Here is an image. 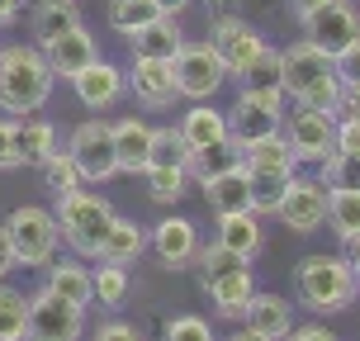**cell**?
Segmentation results:
<instances>
[{
    "instance_id": "1",
    "label": "cell",
    "mask_w": 360,
    "mask_h": 341,
    "mask_svg": "<svg viewBox=\"0 0 360 341\" xmlns=\"http://www.w3.org/2000/svg\"><path fill=\"white\" fill-rule=\"evenodd\" d=\"M53 67L38 43H10L0 48V109L5 114H38L53 95Z\"/></svg>"
},
{
    "instance_id": "2",
    "label": "cell",
    "mask_w": 360,
    "mask_h": 341,
    "mask_svg": "<svg viewBox=\"0 0 360 341\" xmlns=\"http://www.w3.org/2000/svg\"><path fill=\"white\" fill-rule=\"evenodd\" d=\"M346 67H337L327 53H318L313 43H294L289 53H280V90L294 105H313V109H332L337 90H342Z\"/></svg>"
},
{
    "instance_id": "3",
    "label": "cell",
    "mask_w": 360,
    "mask_h": 341,
    "mask_svg": "<svg viewBox=\"0 0 360 341\" xmlns=\"http://www.w3.org/2000/svg\"><path fill=\"white\" fill-rule=\"evenodd\" d=\"M294 289H299L304 308H313V313H342V308H351L360 280H356V266H351L342 252L337 256L318 252V256H304V261H299Z\"/></svg>"
},
{
    "instance_id": "4",
    "label": "cell",
    "mask_w": 360,
    "mask_h": 341,
    "mask_svg": "<svg viewBox=\"0 0 360 341\" xmlns=\"http://www.w3.org/2000/svg\"><path fill=\"white\" fill-rule=\"evenodd\" d=\"M57 233L72 247L76 256H100L109 223H114V204L100 199L95 190H72V195H57Z\"/></svg>"
},
{
    "instance_id": "5",
    "label": "cell",
    "mask_w": 360,
    "mask_h": 341,
    "mask_svg": "<svg viewBox=\"0 0 360 341\" xmlns=\"http://www.w3.org/2000/svg\"><path fill=\"white\" fill-rule=\"evenodd\" d=\"M5 237H10V247H15V261L19 266H48L57 256V218L48 209H38V204H19L15 214L5 218Z\"/></svg>"
},
{
    "instance_id": "6",
    "label": "cell",
    "mask_w": 360,
    "mask_h": 341,
    "mask_svg": "<svg viewBox=\"0 0 360 341\" xmlns=\"http://www.w3.org/2000/svg\"><path fill=\"white\" fill-rule=\"evenodd\" d=\"M308 29V43L327 53L337 67H346L351 57L360 53V24H356V10H351V0H327L323 10H313L304 19Z\"/></svg>"
},
{
    "instance_id": "7",
    "label": "cell",
    "mask_w": 360,
    "mask_h": 341,
    "mask_svg": "<svg viewBox=\"0 0 360 341\" xmlns=\"http://www.w3.org/2000/svg\"><path fill=\"white\" fill-rule=\"evenodd\" d=\"M280 119H285V90H275V86H242L233 114H228V133H233L237 143H256V138L280 133Z\"/></svg>"
},
{
    "instance_id": "8",
    "label": "cell",
    "mask_w": 360,
    "mask_h": 341,
    "mask_svg": "<svg viewBox=\"0 0 360 341\" xmlns=\"http://www.w3.org/2000/svg\"><path fill=\"white\" fill-rule=\"evenodd\" d=\"M86 332V308L57 299L53 289L29 294V313H24V341H81Z\"/></svg>"
},
{
    "instance_id": "9",
    "label": "cell",
    "mask_w": 360,
    "mask_h": 341,
    "mask_svg": "<svg viewBox=\"0 0 360 341\" xmlns=\"http://www.w3.org/2000/svg\"><path fill=\"white\" fill-rule=\"evenodd\" d=\"M171 76H176V95L180 100H214L218 90L228 86V72H223V62L214 57L209 43H185L171 62Z\"/></svg>"
},
{
    "instance_id": "10",
    "label": "cell",
    "mask_w": 360,
    "mask_h": 341,
    "mask_svg": "<svg viewBox=\"0 0 360 341\" xmlns=\"http://www.w3.org/2000/svg\"><path fill=\"white\" fill-rule=\"evenodd\" d=\"M67 157L76 162V171H81L86 185H105L109 176H119V166H114V138H109L105 119L76 124L72 138H67Z\"/></svg>"
},
{
    "instance_id": "11",
    "label": "cell",
    "mask_w": 360,
    "mask_h": 341,
    "mask_svg": "<svg viewBox=\"0 0 360 341\" xmlns=\"http://www.w3.org/2000/svg\"><path fill=\"white\" fill-rule=\"evenodd\" d=\"M280 128H285L280 138L294 152V162H323L327 152H332V128H337V119H332V109L294 105V114L280 119Z\"/></svg>"
},
{
    "instance_id": "12",
    "label": "cell",
    "mask_w": 360,
    "mask_h": 341,
    "mask_svg": "<svg viewBox=\"0 0 360 341\" xmlns=\"http://www.w3.org/2000/svg\"><path fill=\"white\" fill-rule=\"evenodd\" d=\"M275 218H285L289 233H318V228L327 223V185L294 171L289 185H285V195H280Z\"/></svg>"
},
{
    "instance_id": "13",
    "label": "cell",
    "mask_w": 360,
    "mask_h": 341,
    "mask_svg": "<svg viewBox=\"0 0 360 341\" xmlns=\"http://www.w3.org/2000/svg\"><path fill=\"white\" fill-rule=\"evenodd\" d=\"M209 48H214V57L223 62V72H228V76H247V67L261 57L266 43H261V34H256L247 19L218 15L214 19V34H209Z\"/></svg>"
},
{
    "instance_id": "14",
    "label": "cell",
    "mask_w": 360,
    "mask_h": 341,
    "mask_svg": "<svg viewBox=\"0 0 360 341\" xmlns=\"http://www.w3.org/2000/svg\"><path fill=\"white\" fill-rule=\"evenodd\" d=\"M43 57H48L53 76L72 81L76 72H86L90 62H100V43H95V34H90L86 24H76L67 34H57L53 43H43Z\"/></svg>"
},
{
    "instance_id": "15",
    "label": "cell",
    "mask_w": 360,
    "mask_h": 341,
    "mask_svg": "<svg viewBox=\"0 0 360 341\" xmlns=\"http://www.w3.org/2000/svg\"><path fill=\"white\" fill-rule=\"evenodd\" d=\"M53 152H57V128L48 119L19 114L10 124V162L15 166H43Z\"/></svg>"
},
{
    "instance_id": "16",
    "label": "cell",
    "mask_w": 360,
    "mask_h": 341,
    "mask_svg": "<svg viewBox=\"0 0 360 341\" xmlns=\"http://www.w3.org/2000/svg\"><path fill=\"white\" fill-rule=\"evenodd\" d=\"M124 86H133V95L143 100L147 109H166L176 105V76H171V62H147V57H133V72H124Z\"/></svg>"
},
{
    "instance_id": "17",
    "label": "cell",
    "mask_w": 360,
    "mask_h": 341,
    "mask_svg": "<svg viewBox=\"0 0 360 341\" xmlns=\"http://www.w3.org/2000/svg\"><path fill=\"white\" fill-rule=\"evenodd\" d=\"M72 90L86 109H109V105H119V95H124V72L100 57V62H90L86 72L72 76Z\"/></svg>"
},
{
    "instance_id": "18",
    "label": "cell",
    "mask_w": 360,
    "mask_h": 341,
    "mask_svg": "<svg viewBox=\"0 0 360 341\" xmlns=\"http://www.w3.org/2000/svg\"><path fill=\"white\" fill-rule=\"evenodd\" d=\"M128 48H133V57H147V62H176V53L185 48V34H180L176 15H157L152 24L128 34Z\"/></svg>"
},
{
    "instance_id": "19",
    "label": "cell",
    "mask_w": 360,
    "mask_h": 341,
    "mask_svg": "<svg viewBox=\"0 0 360 341\" xmlns=\"http://www.w3.org/2000/svg\"><path fill=\"white\" fill-rule=\"evenodd\" d=\"M242 323H247V332H256L261 341H285V332L294 327V313H289V304L280 299V294L252 289V299H247V308H242Z\"/></svg>"
},
{
    "instance_id": "20",
    "label": "cell",
    "mask_w": 360,
    "mask_h": 341,
    "mask_svg": "<svg viewBox=\"0 0 360 341\" xmlns=\"http://www.w3.org/2000/svg\"><path fill=\"white\" fill-rule=\"evenodd\" d=\"M147 242H152V252H157L162 266L180 270V266H190V256H195V247H199V233H195L190 218H162Z\"/></svg>"
},
{
    "instance_id": "21",
    "label": "cell",
    "mask_w": 360,
    "mask_h": 341,
    "mask_svg": "<svg viewBox=\"0 0 360 341\" xmlns=\"http://www.w3.org/2000/svg\"><path fill=\"white\" fill-rule=\"evenodd\" d=\"M204 289H209V299H214L218 318H228V323H242V308H247V299H252V289H256V280H252V261H247V266L223 270V275H214V280H209Z\"/></svg>"
},
{
    "instance_id": "22",
    "label": "cell",
    "mask_w": 360,
    "mask_h": 341,
    "mask_svg": "<svg viewBox=\"0 0 360 341\" xmlns=\"http://www.w3.org/2000/svg\"><path fill=\"white\" fill-rule=\"evenodd\" d=\"M109 138H114V166H119L124 176H143L152 124H143V119L128 114V119H119V124H109Z\"/></svg>"
},
{
    "instance_id": "23",
    "label": "cell",
    "mask_w": 360,
    "mask_h": 341,
    "mask_svg": "<svg viewBox=\"0 0 360 341\" xmlns=\"http://www.w3.org/2000/svg\"><path fill=\"white\" fill-rule=\"evenodd\" d=\"M218 247H228L233 256H242V261H252L261 247H266V228H261V214H252V209H242V214H223L218 218Z\"/></svg>"
},
{
    "instance_id": "24",
    "label": "cell",
    "mask_w": 360,
    "mask_h": 341,
    "mask_svg": "<svg viewBox=\"0 0 360 341\" xmlns=\"http://www.w3.org/2000/svg\"><path fill=\"white\" fill-rule=\"evenodd\" d=\"M204 204H209L218 218H223V214H242V209H252V199H247V171H242V162L204 180Z\"/></svg>"
},
{
    "instance_id": "25",
    "label": "cell",
    "mask_w": 360,
    "mask_h": 341,
    "mask_svg": "<svg viewBox=\"0 0 360 341\" xmlns=\"http://www.w3.org/2000/svg\"><path fill=\"white\" fill-rule=\"evenodd\" d=\"M176 128H180V138L190 143V152H199V147L228 138V114H223V109H214L209 100H199V105H190L185 114H180Z\"/></svg>"
},
{
    "instance_id": "26",
    "label": "cell",
    "mask_w": 360,
    "mask_h": 341,
    "mask_svg": "<svg viewBox=\"0 0 360 341\" xmlns=\"http://www.w3.org/2000/svg\"><path fill=\"white\" fill-rule=\"evenodd\" d=\"M147 247V233L133 223V218H119L114 214V223H109V233L105 242H100V256L95 261H109V266H133L138 256H143Z\"/></svg>"
},
{
    "instance_id": "27",
    "label": "cell",
    "mask_w": 360,
    "mask_h": 341,
    "mask_svg": "<svg viewBox=\"0 0 360 341\" xmlns=\"http://www.w3.org/2000/svg\"><path fill=\"white\" fill-rule=\"evenodd\" d=\"M81 24V10H76V0H38L34 15H29V29H34V43H53L57 34H67Z\"/></svg>"
},
{
    "instance_id": "28",
    "label": "cell",
    "mask_w": 360,
    "mask_h": 341,
    "mask_svg": "<svg viewBox=\"0 0 360 341\" xmlns=\"http://www.w3.org/2000/svg\"><path fill=\"white\" fill-rule=\"evenodd\" d=\"M242 162V143H237L233 133L228 138H218V143H209V147H199V152H190V162H185V176H195L199 185L209 176H218V171H228V166H237Z\"/></svg>"
},
{
    "instance_id": "29",
    "label": "cell",
    "mask_w": 360,
    "mask_h": 341,
    "mask_svg": "<svg viewBox=\"0 0 360 341\" xmlns=\"http://www.w3.org/2000/svg\"><path fill=\"white\" fill-rule=\"evenodd\" d=\"M242 166L247 171H299V162H294V152L285 147V138L280 133H270V138H256V143H242Z\"/></svg>"
},
{
    "instance_id": "30",
    "label": "cell",
    "mask_w": 360,
    "mask_h": 341,
    "mask_svg": "<svg viewBox=\"0 0 360 341\" xmlns=\"http://www.w3.org/2000/svg\"><path fill=\"white\" fill-rule=\"evenodd\" d=\"M43 289H53L57 299H67V304L76 308H86L95 294H90V270L86 266H76V261H57V266H48V285Z\"/></svg>"
},
{
    "instance_id": "31",
    "label": "cell",
    "mask_w": 360,
    "mask_h": 341,
    "mask_svg": "<svg viewBox=\"0 0 360 341\" xmlns=\"http://www.w3.org/2000/svg\"><path fill=\"white\" fill-rule=\"evenodd\" d=\"M247 171V166H242ZM289 185V171H247V199H252V214H275L280 195Z\"/></svg>"
},
{
    "instance_id": "32",
    "label": "cell",
    "mask_w": 360,
    "mask_h": 341,
    "mask_svg": "<svg viewBox=\"0 0 360 341\" xmlns=\"http://www.w3.org/2000/svg\"><path fill=\"white\" fill-rule=\"evenodd\" d=\"M143 180H147V199H152V204H162V209L180 204L185 185H190V176H185L180 166H147Z\"/></svg>"
},
{
    "instance_id": "33",
    "label": "cell",
    "mask_w": 360,
    "mask_h": 341,
    "mask_svg": "<svg viewBox=\"0 0 360 341\" xmlns=\"http://www.w3.org/2000/svg\"><path fill=\"white\" fill-rule=\"evenodd\" d=\"M327 223L337 237H360V190H327Z\"/></svg>"
},
{
    "instance_id": "34",
    "label": "cell",
    "mask_w": 360,
    "mask_h": 341,
    "mask_svg": "<svg viewBox=\"0 0 360 341\" xmlns=\"http://www.w3.org/2000/svg\"><path fill=\"white\" fill-rule=\"evenodd\" d=\"M190 162V143L180 138V128H152V143H147V166H180ZM143 166V171H147Z\"/></svg>"
},
{
    "instance_id": "35",
    "label": "cell",
    "mask_w": 360,
    "mask_h": 341,
    "mask_svg": "<svg viewBox=\"0 0 360 341\" xmlns=\"http://www.w3.org/2000/svg\"><path fill=\"white\" fill-rule=\"evenodd\" d=\"M162 15L157 10V0H109V29L114 34H133V29H143V24H152V19Z\"/></svg>"
},
{
    "instance_id": "36",
    "label": "cell",
    "mask_w": 360,
    "mask_h": 341,
    "mask_svg": "<svg viewBox=\"0 0 360 341\" xmlns=\"http://www.w3.org/2000/svg\"><path fill=\"white\" fill-rule=\"evenodd\" d=\"M24 313H29V294L0 280V341H24Z\"/></svg>"
},
{
    "instance_id": "37",
    "label": "cell",
    "mask_w": 360,
    "mask_h": 341,
    "mask_svg": "<svg viewBox=\"0 0 360 341\" xmlns=\"http://www.w3.org/2000/svg\"><path fill=\"white\" fill-rule=\"evenodd\" d=\"M90 294H95L105 308H119L128 299V270L124 266H109V261H105V266L90 275Z\"/></svg>"
},
{
    "instance_id": "38",
    "label": "cell",
    "mask_w": 360,
    "mask_h": 341,
    "mask_svg": "<svg viewBox=\"0 0 360 341\" xmlns=\"http://www.w3.org/2000/svg\"><path fill=\"white\" fill-rule=\"evenodd\" d=\"M323 185L327 190H360V157H351V152H327L323 157Z\"/></svg>"
},
{
    "instance_id": "39",
    "label": "cell",
    "mask_w": 360,
    "mask_h": 341,
    "mask_svg": "<svg viewBox=\"0 0 360 341\" xmlns=\"http://www.w3.org/2000/svg\"><path fill=\"white\" fill-rule=\"evenodd\" d=\"M43 171V185L53 190V195H72V190H81L86 180H81V171H76V162L67 157V152H53L48 162L38 166Z\"/></svg>"
},
{
    "instance_id": "40",
    "label": "cell",
    "mask_w": 360,
    "mask_h": 341,
    "mask_svg": "<svg viewBox=\"0 0 360 341\" xmlns=\"http://www.w3.org/2000/svg\"><path fill=\"white\" fill-rule=\"evenodd\" d=\"M199 266V285H209L214 275H223V270H233V266H247L242 256H233L228 247H218V242H209V247H195V256H190Z\"/></svg>"
},
{
    "instance_id": "41",
    "label": "cell",
    "mask_w": 360,
    "mask_h": 341,
    "mask_svg": "<svg viewBox=\"0 0 360 341\" xmlns=\"http://www.w3.org/2000/svg\"><path fill=\"white\" fill-rule=\"evenodd\" d=\"M162 341H218V337L209 332V323H204V318L185 313V318H171V323L162 327Z\"/></svg>"
},
{
    "instance_id": "42",
    "label": "cell",
    "mask_w": 360,
    "mask_h": 341,
    "mask_svg": "<svg viewBox=\"0 0 360 341\" xmlns=\"http://www.w3.org/2000/svg\"><path fill=\"white\" fill-rule=\"evenodd\" d=\"M242 86H275L280 90V53L261 48V57H256L252 67H247V76H242Z\"/></svg>"
},
{
    "instance_id": "43",
    "label": "cell",
    "mask_w": 360,
    "mask_h": 341,
    "mask_svg": "<svg viewBox=\"0 0 360 341\" xmlns=\"http://www.w3.org/2000/svg\"><path fill=\"white\" fill-rule=\"evenodd\" d=\"M332 152L360 157V119H337V128H332Z\"/></svg>"
},
{
    "instance_id": "44",
    "label": "cell",
    "mask_w": 360,
    "mask_h": 341,
    "mask_svg": "<svg viewBox=\"0 0 360 341\" xmlns=\"http://www.w3.org/2000/svg\"><path fill=\"white\" fill-rule=\"evenodd\" d=\"M285 341H342V337H337L332 327H323V323H304V327H289Z\"/></svg>"
},
{
    "instance_id": "45",
    "label": "cell",
    "mask_w": 360,
    "mask_h": 341,
    "mask_svg": "<svg viewBox=\"0 0 360 341\" xmlns=\"http://www.w3.org/2000/svg\"><path fill=\"white\" fill-rule=\"evenodd\" d=\"M95 341H143V337H138L133 323H119V318H114V323H105L100 332H95Z\"/></svg>"
},
{
    "instance_id": "46",
    "label": "cell",
    "mask_w": 360,
    "mask_h": 341,
    "mask_svg": "<svg viewBox=\"0 0 360 341\" xmlns=\"http://www.w3.org/2000/svg\"><path fill=\"white\" fill-rule=\"evenodd\" d=\"M19 261H15V247H10V237H5V223H0V280L15 270Z\"/></svg>"
},
{
    "instance_id": "47",
    "label": "cell",
    "mask_w": 360,
    "mask_h": 341,
    "mask_svg": "<svg viewBox=\"0 0 360 341\" xmlns=\"http://www.w3.org/2000/svg\"><path fill=\"white\" fill-rule=\"evenodd\" d=\"M10 119H0V171H10Z\"/></svg>"
},
{
    "instance_id": "48",
    "label": "cell",
    "mask_w": 360,
    "mask_h": 341,
    "mask_svg": "<svg viewBox=\"0 0 360 341\" xmlns=\"http://www.w3.org/2000/svg\"><path fill=\"white\" fill-rule=\"evenodd\" d=\"M19 19V0H0V29H10Z\"/></svg>"
},
{
    "instance_id": "49",
    "label": "cell",
    "mask_w": 360,
    "mask_h": 341,
    "mask_svg": "<svg viewBox=\"0 0 360 341\" xmlns=\"http://www.w3.org/2000/svg\"><path fill=\"white\" fill-rule=\"evenodd\" d=\"M323 5H327V0H294V15H299V19H308L313 10H323Z\"/></svg>"
},
{
    "instance_id": "50",
    "label": "cell",
    "mask_w": 360,
    "mask_h": 341,
    "mask_svg": "<svg viewBox=\"0 0 360 341\" xmlns=\"http://www.w3.org/2000/svg\"><path fill=\"white\" fill-rule=\"evenodd\" d=\"M185 5H190V0H157V10H162V15H180Z\"/></svg>"
},
{
    "instance_id": "51",
    "label": "cell",
    "mask_w": 360,
    "mask_h": 341,
    "mask_svg": "<svg viewBox=\"0 0 360 341\" xmlns=\"http://www.w3.org/2000/svg\"><path fill=\"white\" fill-rule=\"evenodd\" d=\"M228 341H261V337H256V332H247V327H242V332H233V337H228Z\"/></svg>"
},
{
    "instance_id": "52",
    "label": "cell",
    "mask_w": 360,
    "mask_h": 341,
    "mask_svg": "<svg viewBox=\"0 0 360 341\" xmlns=\"http://www.w3.org/2000/svg\"><path fill=\"white\" fill-rule=\"evenodd\" d=\"M19 5H24V0H19Z\"/></svg>"
}]
</instances>
